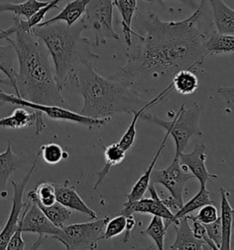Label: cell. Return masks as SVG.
I'll list each match as a JSON object with an SVG mask.
<instances>
[{"instance_id": "1", "label": "cell", "mask_w": 234, "mask_h": 250, "mask_svg": "<svg viewBox=\"0 0 234 250\" xmlns=\"http://www.w3.org/2000/svg\"><path fill=\"white\" fill-rule=\"evenodd\" d=\"M138 43L128 46L127 63L110 78L123 82L146 96L161 93L181 70H196L208 57L205 42L213 28L209 0L179 21H164L154 12L137 13Z\"/></svg>"}, {"instance_id": "2", "label": "cell", "mask_w": 234, "mask_h": 250, "mask_svg": "<svg viewBox=\"0 0 234 250\" xmlns=\"http://www.w3.org/2000/svg\"><path fill=\"white\" fill-rule=\"evenodd\" d=\"M5 40L13 46L19 61V72L15 75L16 96L33 103L68 105L58 89L51 54L39 38L31 31L16 30Z\"/></svg>"}, {"instance_id": "3", "label": "cell", "mask_w": 234, "mask_h": 250, "mask_svg": "<svg viewBox=\"0 0 234 250\" xmlns=\"http://www.w3.org/2000/svg\"><path fill=\"white\" fill-rule=\"evenodd\" d=\"M83 97L80 115L94 118L131 114L145 106L148 98L123 82L107 79L96 72L93 63L81 64L73 81Z\"/></svg>"}, {"instance_id": "4", "label": "cell", "mask_w": 234, "mask_h": 250, "mask_svg": "<svg viewBox=\"0 0 234 250\" xmlns=\"http://www.w3.org/2000/svg\"><path fill=\"white\" fill-rule=\"evenodd\" d=\"M84 15L72 26L62 21L35 26L31 32L39 38L51 54L58 89L62 91L73 82L78 68L83 63H93L100 57L92 51V42L82 36L87 29Z\"/></svg>"}, {"instance_id": "5", "label": "cell", "mask_w": 234, "mask_h": 250, "mask_svg": "<svg viewBox=\"0 0 234 250\" xmlns=\"http://www.w3.org/2000/svg\"><path fill=\"white\" fill-rule=\"evenodd\" d=\"M204 105L202 104H195L191 108L187 109L186 104H183L171 121L164 120L146 113V111L141 114L140 118L166 129L175 141L176 155H179L185 151L193 137L202 136L203 133L200 128L199 120Z\"/></svg>"}, {"instance_id": "6", "label": "cell", "mask_w": 234, "mask_h": 250, "mask_svg": "<svg viewBox=\"0 0 234 250\" xmlns=\"http://www.w3.org/2000/svg\"><path fill=\"white\" fill-rule=\"evenodd\" d=\"M109 219L110 217L106 216L87 223L64 225L60 228L58 235L53 238L61 243L66 250H96L98 243L102 240L103 229Z\"/></svg>"}, {"instance_id": "7", "label": "cell", "mask_w": 234, "mask_h": 250, "mask_svg": "<svg viewBox=\"0 0 234 250\" xmlns=\"http://www.w3.org/2000/svg\"><path fill=\"white\" fill-rule=\"evenodd\" d=\"M193 176L188 169L180 164L178 156L175 158L171 164L160 170H153L150 182L154 184H161L170 193V197L164 199L163 202L169 209L178 210L183 206L184 190L187 184L194 180Z\"/></svg>"}, {"instance_id": "8", "label": "cell", "mask_w": 234, "mask_h": 250, "mask_svg": "<svg viewBox=\"0 0 234 250\" xmlns=\"http://www.w3.org/2000/svg\"><path fill=\"white\" fill-rule=\"evenodd\" d=\"M0 101L5 104L10 103L20 105L22 107H26L35 112H41L48 118L53 120L67 121V122H72L78 125H85L90 129L94 127H101L103 125L108 124L112 120L111 117L103 118H89V117L80 115V113L73 112L62 106L46 105V104L33 103L26 99H23L20 96L7 94L1 90H0Z\"/></svg>"}, {"instance_id": "9", "label": "cell", "mask_w": 234, "mask_h": 250, "mask_svg": "<svg viewBox=\"0 0 234 250\" xmlns=\"http://www.w3.org/2000/svg\"><path fill=\"white\" fill-rule=\"evenodd\" d=\"M84 17L87 26L95 33V46L100 47L113 40H119L120 35L114 29V3L113 0H90Z\"/></svg>"}, {"instance_id": "10", "label": "cell", "mask_w": 234, "mask_h": 250, "mask_svg": "<svg viewBox=\"0 0 234 250\" xmlns=\"http://www.w3.org/2000/svg\"><path fill=\"white\" fill-rule=\"evenodd\" d=\"M39 157H40V152L39 151L37 153L35 161L33 162L28 174L22 179L21 182H16V181L11 182V184L13 185V188H14V195L12 199L11 211H10L9 216L7 218V223L0 232V250H6L9 238L11 237V235H13L15 230L19 226V223L21 218L22 213L27 206V204L23 202V195H24L25 189L29 184L30 178L36 169L37 164H38Z\"/></svg>"}, {"instance_id": "11", "label": "cell", "mask_w": 234, "mask_h": 250, "mask_svg": "<svg viewBox=\"0 0 234 250\" xmlns=\"http://www.w3.org/2000/svg\"><path fill=\"white\" fill-rule=\"evenodd\" d=\"M22 232L38 234L39 238L30 250H38L49 236L58 235L60 228L54 226L35 203L29 201L25 207L21 221Z\"/></svg>"}, {"instance_id": "12", "label": "cell", "mask_w": 234, "mask_h": 250, "mask_svg": "<svg viewBox=\"0 0 234 250\" xmlns=\"http://www.w3.org/2000/svg\"><path fill=\"white\" fill-rule=\"evenodd\" d=\"M147 190L150 192V198L142 197L136 201L125 202L124 204V208L119 214L124 215L125 217L135 213L156 215L164 220L165 228L168 230L169 227L172 225L174 213H172L171 209H169L163 202V200L159 197L153 183L149 184Z\"/></svg>"}, {"instance_id": "13", "label": "cell", "mask_w": 234, "mask_h": 250, "mask_svg": "<svg viewBox=\"0 0 234 250\" xmlns=\"http://www.w3.org/2000/svg\"><path fill=\"white\" fill-rule=\"evenodd\" d=\"M206 144L200 143L196 145L190 153L181 152L178 156L180 164L185 166L190 173L197 179L200 184V187H206L208 182L218 179V175L211 173L206 166L207 154Z\"/></svg>"}, {"instance_id": "14", "label": "cell", "mask_w": 234, "mask_h": 250, "mask_svg": "<svg viewBox=\"0 0 234 250\" xmlns=\"http://www.w3.org/2000/svg\"><path fill=\"white\" fill-rule=\"evenodd\" d=\"M43 113L35 112L29 113L26 107L15 109L11 116L0 118V127L8 129H20L35 125L36 134L39 135L46 127L43 119Z\"/></svg>"}, {"instance_id": "15", "label": "cell", "mask_w": 234, "mask_h": 250, "mask_svg": "<svg viewBox=\"0 0 234 250\" xmlns=\"http://www.w3.org/2000/svg\"><path fill=\"white\" fill-rule=\"evenodd\" d=\"M54 186L56 200L58 203L71 209L72 211H77L86 214L93 220L97 218L96 212L85 204L76 191L75 186L69 185L68 182H65L64 184H54Z\"/></svg>"}, {"instance_id": "16", "label": "cell", "mask_w": 234, "mask_h": 250, "mask_svg": "<svg viewBox=\"0 0 234 250\" xmlns=\"http://www.w3.org/2000/svg\"><path fill=\"white\" fill-rule=\"evenodd\" d=\"M174 89H173V86H172V84L170 83V84L168 85V87H166L157 96H155L151 100H149L145 106H143L138 111H134L132 113L134 115V117L132 118L131 123H130L129 126L127 127V129L124 132V135L122 136L120 141L118 142L119 145L123 147L124 150H125V151L129 150L133 147V145H134V143L136 141V124H137V121H138L139 118H140L141 114L144 113L145 111L152 108L155 105H156L158 104L164 102L165 100H167L169 94Z\"/></svg>"}, {"instance_id": "17", "label": "cell", "mask_w": 234, "mask_h": 250, "mask_svg": "<svg viewBox=\"0 0 234 250\" xmlns=\"http://www.w3.org/2000/svg\"><path fill=\"white\" fill-rule=\"evenodd\" d=\"M189 218L184 216L174 225L176 230L175 242L170 247V250H210L206 243L197 238L190 228Z\"/></svg>"}, {"instance_id": "18", "label": "cell", "mask_w": 234, "mask_h": 250, "mask_svg": "<svg viewBox=\"0 0 234 250\" xmlns=\"http://www.w3.org/2000/svg\"><path fill=\"white\" fill-rule=\"evenodd\" d=\"M220 191V226H221V244L220 250H232V234L234 222V209L230 204V192L223 187H219Z\"/></svg>"}, {"instance_id": "19", "label": "cell", "mask_w": 234, "mask_h": 250, "mask_svg": "<svg viewBox=\"0 0 234 250\" xmlns=\"http://www.w3.org/2000/svg\"><path fill=\"white\" fill-rule=\"evenodd\" d=\"M215 30L222 34H234V11L223 0H209Z\"/></svg>"}, {"instance_id": "20", "label": "cell", "mask_w": 234, "mask_h": 250, "mask_svg": "<svg viewBox=\"0 0 234 250\" xmlns=\"http://www.w3.org/2000/svg\"><path fill=\"white\" fill-rule=\"evenodd\" d=\"M23 162L21 158L13 152L11 142L8 141L7 149L0 153V198L6 197L8 179Z\"/></svg>"}, {"instance_id": "21", "label": "cell", "mask_w": 234, "mask_h": 250, "mask_svg": "<svg viewBox=\"0 0 234 250\" xmlns=\"http://www.w3.org/2000/svg\"><path fill=\"white\" fill-rule=\"evenodd\" d=\"M62 0H51L45 7L40 8L39 11H37L34 15L27 21H23L20 17H14V25L6 30H0V39H6L11 37L16 30H20L23 31H31L32 28H34L38 24L42 22L48 12L53 8H60L58 7V3Z\"/></svg>"}, {"instance_id": "22", "label": "cell", "mask_w": 234, "mask_h": 250, "mask_svg": "<svg viewBox=\"0 0 234 250\" xmlns=\"http://www.w3.org/2000/svg\"><path fill=\"white\" fill-rule=\"evenodd\" d=\"M169 138H170L169 134L168 132L166 133L164 140L161 142L160 147L157 149V151H156V153L155 155L152 162L149 164L148 168L146 169V171L141 176L139 177V179L136 181V183L132 187L130 192L129 193H125V196L127 198L126 202H133V201H136V200H139V199L144 197L146 190L148 188V185L151 183L150 179H151V174L153 172L154 168H155L156 162L158 161L159 157L162 154L163 150L165 149L167 141H168Z\"/></svg>"}, {"instance_id": "23", "label": "cell", "mask_w": 234, "mask_h": 250, "mask_svg": "<svg viewBox=\"0 0 234 250\" xmlns=\"http://www.w3.org/2000/svg\"><path fill=\"white\" fill-rule=\"evenodd\" d=\"M90 0H73L69 2L65 6V8H62L61 11L58 15L51 18L48 21H45L42 22L38 24L37 26H44L51 23L62 21L65 23L67 26H72L74 23L77 22L82 16L85 13V9L87 7L88 3Z\"/></svg>"}, {"instance_id": "24", "label": "cell", "mask_w": 234, "mask_h": 250, "mask_svg": "<svg viewBox=\"0 0 234 250\" xmlns=\"http://www.w3.org/2000/svg\"><path fill=\"white\" fill-rule=\"evenodd\" d=\"M207 55L233 54L234 52V35L219 33L212 30L205 42Z\"/></svg>"}, {"instance_id": "25", "label": "cell", "mask_w": 234, "mask_h": 250, "mask_svg": "<svg viewBox=\"0 0 234 250\" xmlns=\"http://www.w3.org/2000/svg\"><path fill=\"white\" fill-rule=\"evenodd\" d=\"M116 7L122 17L121 24L124 31V41L127 46H130L133 43L132 36L138 37V34L132 30V21L137 9V0H117Z\"/></svg>"}, {"instance_id": "26", "label": "cell", "mask_w": 234, "mask_h": 250, "mask_svg": "<svg viewBox=\"0 0 234 250\" xmlns=\"http://www.w3.org/2000/svg\"><path fill=\"white\" fill-rule=\"evenodd\" d=\"M126 156V151L123 149V147L119 145V143H113L108 147H105L104 150V160H105V164L100 171L96 172L97 175V181L95 184L94 189L97 190L99 186L102 184L104 178L107 176L109 173L110 169L112 167L121 164L124 162Z\"/></svg>"}, {"instance_id": "27", "label": "cell", "mask_w": 234, "mask_h": 250, "mask_svg": "<svg viewBox=\"0 0 234 250\" xmlns=\"http://www.w3.org/2000/svg\"><path fill=\"white\" fill-rule=\"evenodd\" d=\"M16 52L12 45L9 44L3 46L0 45V71L7 76L6 79H0V84H8L16 89L15 83V59Z\"/></svg>"}, {"instance_id": "28", "label": "cell", "mask_w": 234, "mask_h": 250, "mask_svg": "<svg viewBox=\"0 0 234 250\" xmlns=\"http://www.w3.org/2000/svg\"><path fill=\"white\" fill-rule=\"evenodd\" d=\"M208 204H214L211 198V192L207 189V187H200V190L197 194L190 199L187 204H183V206L176 211V213H174L172 225H176L180 218L191 214L200 207Z\"/></svg>"}, {"instance_id": "29", "label": "cell", "mask_w": 234, "mask_h": 250, "mask_svg": "<svg viewBox=\"0 0 234 250\" xmlns=\"http://www.w3.org/2000/svg\"><path fill=\"white\" fill-rule=\"evenodd\" d=\"M50 1H39V0H27L20 4H12L9 2L0 3V13L1 12H13L15 16H23L27 20L45 7Z\"/></svg>"}, {"instance_id": "30", "label": "cell", "mask_w": 234, "mask_h": 250, "mask_svg": "<svg viewBox=\"0 0 234 250\" xmlns=\"http://www.w3.org/2000/svg\"><path fill=\"white\" fill-rule=\"evenodd\" d=\"M171 84L177 94L190 96L198 88V79L191 70H181L173 76Z\"/></svg>"}, {"instance_id": "31", "label": "cell", "mask_w": 234, "mask_h": 250, "mask_svg": "<svg viewBox=\"0 0 234 250\" xmlns=\"http://www.w3.org/2000/svg\"><path fill=\"white\" fill-rule=\"evenodd\" d=\"M33 203H35L37 206L40 208V210L43 212L44 214L49 218L51 223L56 226L57 228H61L65 225L66 222L69 220L73 214V211L69 208H67L61 204L56 202L55 204L51 206H42L41 204L38 203L37 201L29 200Z\"/></svg>"}, {"instance_id": "32", "label": "cell", "mask_w": 234, "mask_h": 250, "mask_svg": "<svg viewBox=\"0 0 234 250\" xmlns=\"http://www.w3.org/2000/svg\"><path fill=\"white\" fill-rule=\"evenodd\" d=\"M164 220L156 215H153L148 227L141 232V234L149 236L153 240L157 250L165 249V235L167 234Z\"/></svg>"}, {"instance_id": "33", "label": "cell", "mask_w": 234, "mask_h": 250, "mask_svg": "<svg viewBox=\"0 0 234 250\" xmlns=\"http://www.w3.org/2000/svg\"><path fill=\"white\" fill-rule=\"evenodd\" d=\"M29 200L37 201L42 206H51L57 202L55 194V186L50 183H42L38 185L35 190L28 193Z\"/></svg>"}, {"instance_id": "34", "label": "cell", "mask_w": 234, "mask_h": 250, "mask_svg": "<svg viewBox=\"0 0 234 250\" xmlns=\"http://www.w3.org/2000/svg\"><path fill=\"white\" fill-rule=\"evenodd\" d=\"M44 162L51 165L57 164L58 162L68 159L69 155L63 150V148L56 143H48L42 145L39 149Z\"/></svg>"}, {"instance_id": "35", "label": "cell", "mask_w": 234, "mask_h": 250, "mask_svg": "<svg viewBox=\"0 0 234 250\" xmlns=\"http://www.w3.org/2000/svg\"><path fill=\"white\" fill-rule=\"evenodd\" d=\"M126 224V217L122 214H119L114 218H110L102 232V239H111L115 236L124 233Z\"/></svg>"}, {"instance_id": "36", "label": "cell", "mask_w": 234, "mask_h": 250, "mask_svg": "<svg viewBox=\"0 0 234 250\" xmlns=\"http://www.w3.org/2000/svg\"><path fill=\"white\" fill-rule=\"evenodd\" d=\"M189 219H195L201 224H210L219 217V212L214 204H208L199 208L197 215H187Z\"/></svg>"}, {"instance_id": "37", "label": "cell", "mask_w": 234, "mask_h": 250, "mask_svg": "<svg viewBox=\"0 0 234 250\" xmlns=\"http://www.w3.org/2000/svg\"><path fill=\"white\" fill-rule=\"evenodd\" d=\"M205 230L207 232V235L212 242L215 244V246L219 250L220 244H221V226H220V219L219 217L210 224H205Z\"/></svg>"}, {"instance_id": "38", "label": "cell", "mask_w": 234, "mask_h": 250, "mask_svg": "<svg viewBox=\"0 0 234 250\" xmlns=\"http://www.w3.org/2000/svg\"><path fill=\"white\" fill-rule=\"evenodd\" d=\"M23 213H24V211H23ZM23 213H22L21 218L19 223L18 228L15 230L13 235H11V237L9 238V240L7 242V248H6L7 250H25V248H26V243L22 238L23 232H22L21 229V221Z\"/></svg>"}, {"instance_id": "39", "label": "cell", "mask_w": 234, "mask_h": 250, "mask_svg": "<svg viewBox=\"0 0 234 250\" xmlns=\"http://www.w3.org/2000/svg\"><path fill=\"white\" fill-rule=\"evenodd\" d=\"M190 220L193 222V228H192V232L194 235L198 238V239H201L203 240L210 248V250H217L218 248L215 246V244L212 242V240L209 238V236L207 235V232L205 230L204 226L203 224L197 222L195 219H190Z\"/></svg>"}, {"instance_id": "40", "label": "cell", "mask_w": 234, "mask_h": 250, "mask_svg": "<svg viewBox=\"0 0 234 250\" xmlns=\"http://www.w3.org/2000/svg\"><path fill=\"white\" fill-rule=\"evenodd\" d=\"M136 221L134 214L126 217V224H125V229L124 231V236L123 238V241L124 243H127L130 240L132 232H133L134 228H136Z\"/></svg>"}, {"instance_id": "41", "label": "cell", "mask_w": 234, "mask_h": 250, "mask_svg": "<svg viewBox=\"0 0 234 250\" xmlns=\"http://www.w3.org/2000/svg\"><path fill=\"white\" fill-rule=\"evenodd\" d=\"M146 1H148V2H153V1H159V2H162L163 0H146ZM180 1H182V2L186 3V4H190L192 7L195 6V3H194L193 0H180Z\"/></svg>"}, {"instance_id": "42", "label": "cell", "mask_w": 234, "mask_h": 250, "mask_svg": "<svg viewBox=\"0 0 234 250\" xmlns=\"http://www.w3.org/2000/svg\"><path fill=\"white\" fill-rule=\"evenodd\" d=\"M4 104H5V103H4V102H2V101H0V108H1V107H2V106H3V105H4Z\"/></svg>"}, {"instance_id": "43", "label": "cell", "mask_w": 234, "mask_h": 250, "mask_svg": "<svg viewBox=\"0 0 234 250\" xmlns=\"http://www.w3.org/2000/svg\"><path fill=\"white\" fill-rule=\"evenodd\" d=\"M117 0H113V3H114V6L117 5Z\"/></svg>"}]
</instances>
